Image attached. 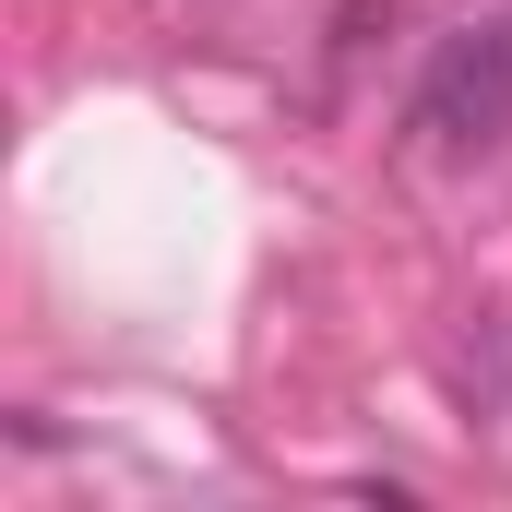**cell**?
Returning <instances> with one entry per match:
<instances>
[{
    "label": "cell",
    "mask_w": 512,
    "mask_h": 512,
    "mask_svg": "<svg viewBox=\"0 0 512 512\" xmlns=\"http://www.w3.org/2000/svg\"><path fill=\"white\" fill-rule=\"evenodd\" d=\"M512 131V12L441 36V60L417 72V143L429 155H489Z\"/></svg>",
    "instance_id": "1"
},
{
    "label": "cell",
    "mask_w": 512,
    "mask_h": 512,
    "mask_svg": "<svg viewBox=\"0 0 512 512\" xmlns=\"http://www.w3.org/2000/svg\"><path fill=\"white\" fill-rule=\"evenodd\" d=\"M393 24H405L393 0H334V60H370V48H382Z\"/></svg>",
    "instance_id": "2"
}]
</instances>
